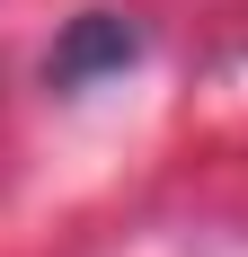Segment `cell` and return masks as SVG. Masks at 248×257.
Returning <instances> with one entry per match:
<instances>
[{
    "mask_svg": "<svg viewBox=\"0 0 248 257\" xmlns=\"http://www.w3.org/2000/svg\"><path fill=\"white\" fill-rule=\"evenodd\" d=\"M142 53V27L115 18V9H89V18H71V36L53 45V89H89L98 71H124Z\"/></svg>",
    "mask_w": 248,
    "mask_h": 257,
    "instance_id": "obj_1",
    "label": "cell"
}]
</instances>
